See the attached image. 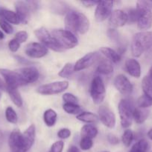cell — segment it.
<instances>
[{"label": "cell", "mask_w": 152, "mask_h": 152, "mask_svg": "<svg viewBox=\"0 0 152 152\" xmlns=\"http://www.w3.org/2000/svg\"><path fill=\"white\" fill-rule=\"evenodd\" d=\"M35 126L31 125L23 134L19 129H15L10 133L8 145L11 152H27L32 147L35 140Z\"/></svg>", "instance_id": "cell-1"}, {"label": "cell", "mask_w": 152, "mask_h": 152, "mask_svg": "<svg viewBox=\"0 0 152 152\" xmlns=\"http://www.w3.org/2000/svg\"><path fill=\"white\" fill-rule=\"evenodd\" d=\"M142 88L144 95L152 99V80L148 76H145L142 81Z\"/></svg>", "instance_id": "cell-28"}, {"label": "cell", "mask_w": 152, "mask_h": 152, "mask_svg": "<svg viewBox=\"0 0 152 152\" xmlns=\"http://www.w3.org/2000/svg\"><path fill=\"white\" fill-rule=\"evenodd\" d=\"M97 72L104 75L111 74L113 71V66L112 65V62L109 59H104L99 62L96 69Z\"/></svg>", "instance_id": "cell-23"}, {"label": "cell", "mask_w": 152, "mask_h": 152, "mask_svg": "<svg viewBox=\"0 0 152 152\" xmlns=\"http://www.w3.org/2000/svg\"><path fill=\"white\" fill-rule=\"evenodd\" d=\"M98 1H81V3L85 6V7H92V6H94L95 4H98Z\"/></svg>", "instance_id": "cell-44"}, {"label": "cell", "mask_w": 152, "mask_h": 152, "mask_svg": "<svg viewBox=\"0 0 152 152\" xmlns=\"http://www.w3.org/2000/svg\"><path fill=\"white\" fill-rule=\"evenodd\" d=\"M152 47V31H142L134 36L131 42V53L139 57L145 51Z\"/></svg>", "instance_id": "cell-3"}, {"label": "cell", "mask_w": 152, "mask_h": 152, "mask_svg": "<svg viewBox=\"0 0 152 152\" xmlns=\"http://www.w3.org/2000/svg\"><path fill=\"white\" fill-rule=\"evenodd\" d=\"M25 52L28 56L34 59L42 58L48 53V48L39 42H31L25 46Z\"/></svg>", "instance_id": "cell-14"}, {"label": "cell", "mask_w": 152, "mask_h": 152, "mask_svg": "<svg viewBox=\"0 0 152 152\" xmlns=\"http://www.w3.org/2000/svg\"><path fill=\"white\" fill-rule=\"evenodd\" d=\"M98 118L108 129H113L116 125V116L107 105H101L98 109Z\"/></svg>", "instance_id": "cell-13"}, {"label": "cell", "mask_w": 152, "mask_h": 152, "mask_svg": "<svg viewBox=\"0 0 152 152\" xmlns=\"http://www.w3.org/2000/svg\"><path fill=\"white\" fill-rule=\"evenodd\" d=\"M19 47H20V43L19 42L16 41L15 39L10 40L8 43V48L10 49V51L12 52H16L19 50Z\"/></svg>", "instance_id": "cell-41"}, {"label": "cell", "mask_w": 152, "mask_h": 152, "mask_svg": "<svg viewBox=\"0 0 152 152\" xmlns=\"http://www.w3.org/2000/svg\"><path fill=\"white\" fill-rule=\"evenodd\" d=\"M64 142L63 141H57L52 145L49 152H62Z\"/></svg>", "instance_id": "cell-40"}, {"label": "cell", "mask_w": 152, "mask_h": 152, "mask_svg": "<svg viewBox=\"0 0 152 152\" xmlns=\"http://www.w3.org/2000/svg\"><path fill=\"white\" fill-rule=\"evenodd\" d=\"M118 108L121 125L124 129H128L132 124L133 112L134 109V105L131 101L124 99L119 102Z\"/></svg>", "instance_id": "cell-6"}, {"label": "cell", "mask_w": 152, "mask_h": 152, "mask_svg": "<svg viewBox=\"0 0 152 152\" xmlns=\"http://www.w3.org/2000/svg\"><path fill=\"white\" fill-rule=\"evenodd\" d=\"M16 72L20 74L21 77L27 82L28 84L36 82L40 77L38 70L34 67H25L19 68Z\"/></svg>", "instance_id": "cell-18"}, {"label": "cell", "mask_w": 152, "mask_h": 152, "mask_svg": "<svg viewBox=\"0 0 152 152\" xmlns=\"http://www.w3.org/2000/svg\"><path fill=\"white\" fill-rule=\"evenodd\" d=\"M28 34H27L26 31H22L16 33L13 39H15L16 41L19 42L21 44V43H23L25 42H26L27 39H28Z\"/></svg>", "instance_id": "cell-39"}, {"label": "cell", "mask_w": 152, "mask_h": 152, "mask_svg": "<svg viewBox=\"0 0 152 152\" xmlns=\"http://www.w3.org/2000/svg\"><path fill=\"white\" fill-rule=\"evenodd\" d=\"M152 4L150 1H138L137 9L139 12L137 26L139 30L145 31L152 26Z\"/></svg>", "instance_id": "cell-4"}, {"label": "cell", "mask_w": 152, "mask_h": 152, "mask_svg": "<svg viewBox=\"0 0 152 152\" xmlns=\"http://www.w3.org/2000/svg\"><path fill=\"white\" fill-rule=\"evenodd\" d=\"M148 137H149V139L152 140V129H150V130L148 131Z\"/></svg>", "instance_id": "cell-48"}, {"label": "cell", "mask_w": 152, "mask_h": 152, "mask_svg": "<svg viewBox=\"0 0 152 152\" xmlns=\"http://www.w3.org/2000/svg\"><path fill=\"white\" fill-rule=\"evenodd\" d=\"M98 134V129L92 125H85L82 127L80 131L81 137H86L89 139H93Z\"/></svg>", "instance_id": "cell-24"}, {"label": "cell", "mask_w": 152, "mask_h": 152, "mask_svg": "<svg viewBox=\"0 0 152 152\" xmlns=\"http://www.w3.org/2000/svg\"><path fill=\"white\" fill-rule=\"evenodd\" d=\"M64 111L69 114H77L82 112V109L77 104L64 103L63 105Z\"/></svg>", "instance_id": "cell-30"}, {"label": "cell", "mask_w": 152, "mask_h": 152, "mask_svg": "<svg viewBox=\"0 0 152 152\" xmlns=\"http://www.w3.org/2000/svg\"><path fill=\"white\" fill-rule=\"evenodd\" d=\"M74 65H73L72 63H70V62L66 63L58 73V76L62 77V78H69L75 71Z\"/></svg>", "instance_id": "cell-31"}, {"label": "cell", "mask_w": 152, "mask_h": 152, "mask_svg": "<svg viewBox=\"0 0 152 152\" xmlns=\"http://www.w3.org/2000/svg\"><path fill=\"white\" fill-rule=\"evenodd\" d=\"M113 2L112 1H98L96 4L95 18L97 22H104L112 13Z\"/></svg>", "instance_id": "cell-12"}, {"label": "cell", "mask_w": 152, "mask_h": 152, "mask_svg": "<svg viewBox=\"0 0 152 152\" xmlns=\"http://www.w3.org/2000/svg\"><path fill=\"white\" fill-rule=\"evenodd\" d=\"M63 100L65 102V103H71V104H77V99L75 95L70 93H65L62 96Z\"/></svg>", "instance_id": "cell-38"}, {"label": "cell", "mask_w": 152, "mask_h": 152, "mask_svg": "<svg viewBox=\"0 0 152 152\" xmlns=\"http://www.w3.org/2000/svg\"><path fill=\"white\" fill-rule=\"evenodd\" d=\"M125 13H126L127 16H128V22H129V23L137 22L139 18V12L137 8L128 9L125 11Z\"/></svg>", "instance_id": "cell-34"}, {"label": "cell", "mask_w": 152, "mask_h": 152, "mask_svg": "<svg viewBox=\"0 0 152 152\" xmlns=\"http://www.w3.org/2000/svg\"><path fill=\"white\" fill-rule=\"evenodd\" d=\"M148 149V142L145 139L139 140L132 146L129 152H147Z\"/></svg>", "instance_id": "cell-29"}, {"label": "cell", "mask_w": 152, "mask_h": 152, "mask_svg": "<svg viewBox=\"0 0 152 152\" xmlns=\"http://www.w3.org/2000/svg\"><path fill=\"white\" fill-rule=\"evenodd\" d=\"M3 142H4V134H3L2 132L0 130V148L2 146Z\"/></svg>", "instance_id": "cell-46"}, {"label": "cell", "mask_w": 152, "mask_h": 152, "mask_svg": "<svg viewBox=\"0 0 152 152\" xmlns=\"http://www.w3.org/2000/svg\"><path fill=\"white\" fill-rule=\"evenodd\" d=\"M0 19H4L10 24L19 25L20 23L16 12L3 8V7H0Z\"/></svg>", "instance_id": "cell-20"}, {"label": "cell", "mask_w": 152, "mask_h": 152, "mask_svg": "<svg viewBox=\"0 0 152 152\" xmlns=\"http://www.w3.org/2000/svg\"><path fill=\"white\" fill-rule=\"evenodd\" d=\"M7 92H8V94L10 96V98L11 99L12 102H13L16 106L20 107L22 106V96H21L20 94L18 91V90L16 88H7Z\"/></svg>", "instance_id": "cell-27"}, {"label": "cell", "mask_w": 152, "mask_h": 152, "mask_svg": "<svg viewBox=\"0 0 152 152\" xmlns=\"http://www.w3.org/2000/svg\"><path fill=\"white\" fill-rule=\"evenodd\" d=\"M90 95L95 104H100L104 101L106 95V89L102 79L99 76H96L91 83Z\"/></svg>", "instance_id": "cell-10"}, {"label": "cell", "mask_w": 152, "mask_h": 152, "mask_svg": "<svg viewBox=\"0 0 152 152\" xmlns=\"http://www.w3.org/2000/svg\"><path fill=\"white\" fill-rule=\"evenodd\" d=\"M0 74L4 78L5 81L7 88H16L20 86H26L28 85L27 82L22 78L20 74L16 71H10L8 69L1 68L0 69Z\"/></svg>", "instance_id": "cell-9"}, {"label": "cell", "mask_w": 152, "mask_h": 152, "mask_svg": "<svg viewBox=\"0 0 152 152\" xmlns=\"http://www.w3.org/2000/svg\"><path fill=\"white\" fill-rule=\"evenodd\" d=\"M100 52L104 56H105L110 62H113L114 63H117V62H120L121 58H122L121 57V55L117 51L108 47L101 48Z\"/></svg>", "instance_id": "cell-21"}, {"label": "cell", "mask_w": 152, "mask_h": 152, "mask_svg": "<svg viewBox=\"0 0 152 152\" xmlns=\"http://www.w3.org/2000/svg\"><path fill=\"white\" fill-rule=\"evenodd\" d=\"M52 35L64 50L73 48L78 44L77 37L67 30L55 29L52 31Z\"/></svg>", "instance_id": "cell-5"}, {"label": "cell", "mask_w": 152, "mask_h": 152, "mask_svg": "<svg viewBox=\"0 0 152 152\" xmlns=\"http://www.w3.org/2000/svg\"><path fill=\"white\" fill-rule=\"evenodd\" d=\"M66 30L72 34H84L89 31V21L83 13L76 10L67 12L64 19Z\"/></svg>", "instance_id": "cell-2"}, {"label": "cell", "mask_w": 152, "mask_h": 152, "mask_svg": "<svg viewBox=\"0 0 152 152\" xmlns=\"http://www.w3.org/2000/svg\"><path fill=\"white\" fill-rule=\"evenodd\" d=\"M7 89V87L5 86V84H4V82L1 80V79L0 78V89L1 90H4V89Z\"/></svg>", "instance_id": "cell-47"}, {"label": "cell", "mask_w": 152, "mask_h": 152, "mask_svg": "<svg viewBox=\"0 0 152 152\" xmlns=\"http://www.w3.org/2000/svg\"><path fill=\"white\" fill-rule=\"evenodd\" d=\"M67 152H80V151L76 146H75V145H72V146H70Z\"/></svg>", "instance_id": "cell-45"}, {"label": "cell", "mask_w": 152, "mask_h": 152, "mask_svg": "<svg viewBox=\"0 0 152 152\" xmlns=\"http://www.w3.org/2000/svg\"><path fill=\"white\" fill-rule=\"evenodd\" d=\"M102 152H109V151H102Z\"/></svg>", "instance_id": "cell-51"}, {"label": "cell", "mask_w": 152, "mask_h": 152, "mask_svg": "<svg viewBox=\"0 0 152 152\" xmlns=\"http://www.w3.org/2000/svg\"><path fill=\"white\" fill-rule=\"evenodd\" d=\"M137 105L138 108H147L152 106V99L143 94L137 99Z\"/></svg>", "instance_id": "cell-32"}, {"label": "cell", "mask_w": 152, "mask_h": 152, "mask_svg": "<svg viewBox=\"0 0 152 152\" xmlns=\"http://www.w3.org/2000/svg\"><path fill=\"white\" fill-rule=\"evenodd\" d=\"M114 86L123 95L131 94L133 91V85L128 77L123 74L116 76L114 80Z\"/></svg>", "instance_id": "cell-16"}, {"label": "cell", "mask_w": 152, "mask_h": 152, "mask_svg": "<svg viewBox=\"0 0 152 152\" xmlns=\"http://www.w3.org/2000/svg\"><path fill=\"white\" fill-rule=\"evenodd\" d=\"M93 145V142L92 139L86 137H82L80 141V147L83 151H87L89 150Z\"/></svg>", "instance_id": "cell-36"}, {"label": "cell", "mask_w": 152, "mask_h": 152, "mask_svg": "<svg viewBox=\"0 0 152 152\" xmlns=\"http://www.w3.org/2000/svg\"><path fill=\"white\" fill-rule=\"evenodd\" d=\"M98 59V53L96 52H90L77 61L74 65L75 71H79L92 66Z\"/></svg>", "instance_id": "cell-15"}, {"label": "cell", "mask_w": 152, "mask_h": 152, "mask_svg": "<svg viewBox=\"0 0 152 152\" xmlns=\"http://www.w3.org/2000/svg\"><path fill=\"white\" fill-rule=\"evenodd\" d=\"M37 7V2L35 1H16L15 9L19 22L25 25L28 23L31 13L36 10Z\"/></svg>", "instance_id": "cell-7"}, {"label": "cell", "mask_w": 152, "mask_h": 152, "mask_svg": "<svg viewBox=\"0 0 152 152\" xmlns=\"http://www.w3.org/2000/svg\"><path fill=\"white\" fill-rule=\"evenodd\" d=\"M5 117L6 120L10 123L16 124L18 121V117L16 111L11 108V107H7L5 111Z\"/></svg>", "instance_id": "cell-33"}, {"label": "cell", "mask_w": 152, "mask_h": 152, "mask_svg": "<svg viewBox=\"0 0 152 152\" xmlns=\"http://www.w3.org/2000/svg\"><path fill=\"white\" fill-rule=\"evenodd\" d=\"M149 115V111L146 108H134L133 112V119L137 124H142L147 120Z\"/></svg>", "instance_id": "cell-22"}, {"label": "cell", "mask_w": 152, "mask_h": 152, "mask_svg": "<svg viewBox=\"0 0 152 152\" xmlns=\"http://www.w3.org/2000/svg\"><path fill=\"white\" fill-rule=\"evenodd\" d=\"M4 38V35L2 33V31H0V39H3Z\"/></svg>", "instance_id": "cell-50"}, {"label": "cell", "mask_w": 152, "mask_h": 152, "mask_svg": "<svg viewBox=\"0 0 152 152\" xmlns=\"http://www.w3.org/2000/svg\"><path fill=\"white\" fill-rule=\"evenodd\" d=\"M71 135V132L68 129H62L58 132V137L61 139H67Z\"/></svg>", "instance_id": "cell-42"}, {"label": "cell", "mask_w": 152, "mask_h": 152, "mask_svg": "<svg viewBox=\"0 0 152 152\" xmlns=\"http://www.w3.org/2000/svg\"><path fill=\"white\" fill-rule=\"evenodd\" d=\"M77 119L86 123H96L99 120L96 114L91 112H81L77 114Z\"/></svg>", "instance_id": "cell-25"}, {"label": "cell", "mask_w": 152, "mask_h": 152, "mask_svg": "<svg viewBox=\"0 0 152 152\" xmlns=\"http://www.w3.org/2000/svg\"><path fill=\"white\" fill-rule=\"evenodd\" d=\"M148 77H150L151 80H152V66H151V68H150V71H149V76H148Z\"/></svg>", "instance_id": "cell-49"}, {"label": "cell", "mask_w": 152, "mask_h": 152, "mask_svg": "<svg viewBox=\"0 0 152 152\" xmlns=\"http://www.w3.org/2000/svg\"><path fill=\"white\" fill-rule=\"evenodd\" d=\"M125 69L132 77L139 78L141 75V67L138 61L135 59H128L125 62Z\"/></svg>", "instance_id": "cell-19"}, {"label": "cell", "mask_w": 152, "mask_h": 152, "mask_svg": "<svg viewBox=\"0 0 152 152\" xmlns=\"http://www.w3.org/2000/svg\"><path fill=\"white\" fill-rule=\"evenodd\" d=\"M133 140H134V133H133V132L131 130L127 129L126 131H125L123 134H122V142H123V144L125 146L128 147L130 146V145H131Z\"/></svg>", "instance_id": "cell-35"}, {"label": "cell", "mask_w": 152, "mask_h": 152, "mask_svg": "<svg viewBox=\"0 0 152 152\" xmlns=\"http://www.w3.org/2000/svg\"><path fill=\"white\" fill-rule=\"evenodd\" d=\"M69 87L67 81H58L43 85L37 88V92L43 95H53L62 93Z\"/></svg>", "instance_id": "cell-11"}, {"label": "cell", "mask_w": 152, "mask_h": 152, "mask_svg": "<svg viewBox=\"0 0 152 152\" xmlns=\"http://www.w3.org/2000/svg\"><path fill=\"white\" fill-rule=\"evenodd\" d=\"M0 28L7 34H11L13 32V26L4 19H0Z\"/></svg>", "instance_id": "cell-37"}, {"label": "cell", "mask_w": 152, "mask_h": 152, "mask_svg": "<svg viewBox=\"0 0 152 152\" xmlns=\"http://www.w3.org/2000/svg\"><path fill=\"white\" fill-rule=\"evenodd\" d=\"M151 4H152V1H151Z\"/></svg>", "instance_id": "cell-52"}, {"label": "cell", "mask_w": 152, "mask_h": 152, "mask_svg": "<svg viewBox=\"0 0 152 152\" xmlns=\"http://www.w3.org/2000/svg\"><path fill=\"white\" fill-rule=\"evenodd\" d=\"M34 34L39 41L41 42L42 44L46 46L47 48L56 52H62L64 50V49L58 44V42L55 40V39L52 37V34L46 28L43 27L38 28L34 31Z\"/></svg>", "instance_id": "cell-8"}, {"label": "cell", "mask_w": 152, "mask_h": 152, "mask_svg": "<svg viewBox=\"0 0 152 152\" xmlns=\"http://www.w3.org/2000/svg\"><path fill=\"white\" fill-rule=\"evenodd\" d=\"M128 22V16L125 10H115L112 12L109 19V24L113 29L122 27Z\"/></svg>", "instance_id": "cell-17"}, {"label": "cell", "mask_w": 152, "mask_h": 152, "mask_svg": "<svg viewBox=\"0 0 152 152\" xmlns=\"http://www.w3.org/2000/svg\"><path fill=\"white\" fill-rule=\"evenodd\" d=\"M107 140H108L109 142L111 144H113V145H116V144L119 143V140L118 139L117 137H116L113 134H111L107 136Z\"/></svg>", "instance_id": "cell-43"}, {"label": "cell", "mask_w": 152, "mask_h": 152, "mask_svg": "<svg viewBox=\"0 0 152 152\" xmlns=\"http://www.w3.org/2000/svg\"><path fill=\"white\" fill-rule=\"evenodd\" d=\"M57 117H58L57 113L52 109L46 110L43 114V120L45 123L49 127H52L55 126L57 121Z\"/></svg>", "instance_id": "cell-26"}]
</instances>
